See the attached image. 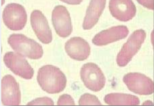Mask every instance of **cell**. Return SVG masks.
I'll return each instance as SVG.
<instances>
[{
    "label": "cell",
    "instance_id": "cell-18",
    "mask_svg": "<svg viewBox=\"0 0 154 106\" xmlns=\"http://www.w3.org/2000/svg\"><path fill=\"white\" fill-rule=\"evenodd\" d=\"M57 104L58 105H75L73 99L69 95L64 94L62 95L58 100Z\"/></svg>",
    "mask_w": 154,
    "mask_h": 106
},
{
    "label": "cell",
    "instance_id": "cell-3",
    "mask_svg": "<svg viewBox=\"0 0 154 106\" xmlns=\"http://www.w3.org/2000/svg\"><path fill=\"white\" fill-rule=\"evenodd\" d=\"M146 37V33L141 29L136 30L131 35L117 55L116 62L119 66H125L130 63L140 50Z\"/></svg>",
    "mask_w": 154,
    "mask_h": 106
},
{
    "label": "cell",
    "instance_id": "cell-15",
    "mask_svg": "<svg viewBox=\"0 0 154 106\" xmlns=\"http://www.w3.org/2000/svg\"><path fill=\"white\" fill-rule=\"evenodd\" d=\"M104 101L111 105H137L140 104L137 96L124 93H110L105 96Z\"/></svg>",
    "mask_w": 154,
    "mask_h": 106
},
{
    "label": "cell",
    "instance_id": "cell-2",
    "mask_svg": "<svg viewBox=\"0 0 154 106\" xmlns=\"http://www.w3.org/2000/svg\"><path fill=\"white\" fill-rule=\"evenodd\" d=\"M8 43L15 52L24 57L35 60L43 56L42 46L23 34H12L8 38Z\"/></svg>",
    "mask_w": 154,
    "mask_h": 106
},
{
    "label": "cell",
    "instance_id": "cell-7",
    "mask_svg": "<svg viewBox=\"0 0 154 106\" xmlns=\"http://www.w3.org/2000/svg\"><path fill=\"white\" fill-rule=\"evenodd\" d=\"M123 81L129 90L136 94L148 95L153 93V82L144 74L129 73L124 76Z\"/></svg>",
    "mask_w": 154,
    "mask_h": 106
},
{
    "label": "cell",
    "instance_id": "cell-16",
    "mask_svg": "<svg viewBox=\"0 0 154 106\" xmlns=\"http://www.w3.org/2000/svg\"><path fill=\"white\" fill-rule=\"evenodd\" d=\"M79 104L80 105H102L101 102L96 96L89 93H85L81 96Z\"/></svg>",
    "mask_w": 154,
    "mask_h": 106
},
{
    "label": "cell",
    "instance_id": "cell-1",
    "mask_svg": "<svg viewBox=\"0 0 154 106\" xmlns=\"http://www.w3.org/2000/svg\"><path fill=\"white\" fill-rule=\"evenodd\" d=\"M37 81L42 90L49 94L63 92L67 83L65 74L60 69L51 65L44 66L39 69Z\"/></svg>",
    "mask_w": 154,
    "mask_h": 106
},
{
    "label": "cell",
    "instance_id": "cell-11",
    "mask_svg": "<svg viewBox=\"0 0 154 106\" xmlns=\"http://www.w3.org/2000/svg\"><path fill=\"white\" fill-rule=\"evenodd\" d=\"M129 32L126 26H115L96 34L92 40V42L97 46H104L126 38Z\"/></svg>",
    "mask_w": 154,
    "mask_h": 106
},
{
    "label": "cell",
    "instance_id": "cell-17",
    "mask_svg": "<svg viewBox=\"0 0 154 106\" xmlns=\"http://www.w3.org/2000/svg\"><path fill=\"white\" fill-rule=\"evenodd\" d=\"M28 105H54V103L51 99L48 97L39 98L29 102Z\"/></svg>",
    "mask_w": 154,
    "mask_h": 106
},
{
    "label": "cell",
    "instance_id": "cell-4",
    "mask_svg": "<svg viewBox=\"0 0 154 106\" xmlns=\"http://www.w3.org/2000/svg\"><path fill=\"white\" fill-rule=\"evenodd\" d=\"M80 75L85 86L92 91H100L105 86V77L101 69L94 63L84 65L81 68Z\"/></svg>",
    "mask_w": 154,
    "mask_h": 106
},
{
    "label": "cell",
    "instance_id": "cell-12",
    "mask_svg": "<svg viewBox=\"0 0 154 106\" xmlns=\"http://www.w3.org/2000/svg\"><path fill=\"white\" fill-rule=\"evenodd\" d=\"M65 49L71 59L78 61H83L89 57L91 48L85 40L79 37H72L66 43Z\"/></svg>",
    "mask_w": 154,
    "mask_h": 106
},
{
    "label": "cell",
    "instance_id": "cell-14",
    "mask_svg": "<svg viewBox=\"0 0 154 106\" xmlns=\"http://www.w3.org/2000/svg\"><path fill=\"white\" fill-rule=\"evenodd\" d=\"M106 2V1H91L82 24L84 29H91L95 25L105 8Z\"/></svg>",
    "mask_w": 154,
    "mask_h": 106
},
{
    "label": "cell",
    "instance_id": "cell-5",
    "mask_svg": "<svg viewBox=\"0 0 154 106\" xmlns=\"http://www.w3.org/2000/svg\"><path fill=\"white\" fill-rule=\"evenodd\" d=\"M2 18L5 25L13 31L23 30L27 21V13L24 7L14 3L8 4L5 6Z\"/></svg>",
    "mask_w": 154,
    "mask_h": 106
},
{
    "label": "cell",
    "instance_id": "cell-10",
    "mask_svg": "<svg viewBox=\"0 0 154 106\" xmlns=\"http://www.w3.org/2000/svg\"><path fill=\"white\" fill-rule=\"evenodd\" d=\"M32 27L39 40L48 44L51 42L53 36L46 18L42 12L38 10L33 11L31 15Z\"/></svg>",
    "mask_w": 154,
    "mask_h": 106
},
{
    "label": "cell",
    "instance_id": "cell-9",
    "mask_svg": "<svg viewBox=\"0 0 154 106\" xmlns=\"http://www.w3.org/2000/svg\"><path fill=\"white\" fill-rule=\"evenodd\" d=\"M52 23L58 35L66 38L71 35L72 31L70 14L67 8L58 5L54 9L52 14Z\"/></svg>",
    "mask_w": 154,
    "mask_h": 106
},
{
    "label": "cell",
    "instance_id": "cell-8",
    "mask_svg": "<svg viewBox=\"0 0 154 106\" xmlns=\"http://www.w3.org/2000/svg\"><path fill=\"white\" fill-rule=\"evenodd\" d=\"M1 100L5 106L19 105L21 103L19 84L11 75H5L1 81Z\"/></svg>",
    "mask_w": 154,
    "mask_h": 106
},
{
    "label": "cell",
    "instance_id": "cell-6",
    "mask_svg": "<svg viewBox=\"0 0 154 106\" xmlns=\"http://www.w3.org/2000/svg\"><path fill=\"white\" fill-rule=\"evenodd\" d=\"M3 60L5 66L14 73L25 79H30L34 74V70L24 56L16 52L5 53Z\"/></svg>",
    "mask_w": 154,
    "mask_h": 106
},
{
    "label": "cell",
    "instance_id": "cell-13",
    "mask_svg": "<svg viewBox=\"0 0 154 106\" xmlns=\"http://www.w3.org/2000/svg\"><path fill=\"white\" fill-rule=\"evenodd\" d=\"M109 9L111 14L118 20L126 22L135 16L137 9L131 1H111Z\"/></svg>",
    "mask_w": 154,
    "mask_h": 106
}]
</instances>
